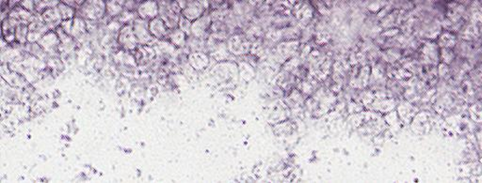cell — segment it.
<instances>
[{
    "mask_svg": "<svg viewBox=\"0 0 482 183\" xmlns=\"http://www.w3.org/2000/svg\"><path fill=\"white\" fill-rule=\"evenodd\" d=\"M34 2H35V9L38 13L41 11L44 12L45 10L50 8L57 7L60 3L59 1H34Z\"/></svg>",
    "mask_w": 482,
    "mask_h": 183,
    "instance_id": "obj_20",
    "label": "cell"
},
{
    "mask_svg": "<svg viewBox=\"0 0 482 183\" xmlns=\"http://www.w3.org/2000/svg\"><path fill=\"white\" fill-rule=\"evenodd\" d=\"M227 48L231 54L235 56H242L249 53L251 44L248 37L243 34H235L231 37L227 42Z\"/></svg>",
    "mask_w": 482,
    "mask_h": 183,
    "instance_id": "obj_2",
    "label": "cell"
},
{
    "mask_svg": "<svg viewBox=\"0 0 482 183\" xmlns=\"http://www.w3.org/2000/svg\"><path fill=\"white\" fill-rule=\"evenodd\" d=\"M188 63L196 70H204L209 65V57L202 52H193L187 56Z\"/></svg>",
    "mask_w": 482,
    "mask_h": 183,
    "instance_id": "obj_12",
    "label": "cell"
},
{
    "mask_svg": "<svg viewBox=\"0 0 482 183\" xmlns=\"http://www.w3.org/2000/svg\"><path fill=\"white\" fill-rule=\"evenodd\" d=\"M148 27H149V31L151 35L159 40H163L168 34V29H167L165 22L159 16L150 20L148 23Z\"/></svg>",
    "mask_w": 482,
    "mask_h": 183,
    "instance_id": "obj_10",
    "label": "cell"
},
{
    "mask_svg": "<svg viewBox=\"0 0 482 183\" xmlns=\"http://www.w3.org/2000/svg\"><path fill=\"white\" fill-rule=\"evenodd\" d=\"M210 76L216 82L217 84L222 85H235L238 83V67L234 62H222L215 66L211 72Z\"/></svg>",
    "mask_w": 482,
    "mask_h": 183,
    "instance_id": "obj_1",
    "label": "cell"
},
{
    "mask_svg": "<svg viewBox=\"0 0 482 183\" xmlns=\"http://www.w3.org/2000/svg\"><path fill=\"white\" fill-rule=\"evenodd\" d=\"M296 49H297V42H284L280 44V46H278V52H280L281 56H284L285 58L286 57L288 58V56H291V54H293Z\"/></svg>",
    "mask_w": 482,
    "mask_h": 183,
    "instance_id": "obj_18",
    "label": "cell"
},
{
    "mask_svg": "<svg viewBox=\"0 0 482 183\" xmlns=\"http://www.w3.org/2000/svg\"><path fill=\"white\" fill-rule=\"evenodd\" d=\"M58 8L62 21L72 20V19L75 18V15H76V10H75V8L70 7V6L66 5L62 1L58 4Z\"/></svg>",
    "mask_w": 482,
    "mask_h": 183,
    "instance_id": "obj_16",
    "label": "cell"
},
{
    "mask_svg": "<svg viewBox=\"0 0 482 183\" xmlns=\"http://www.w3.org/2000/svg\"><path fill=\"white\" fill-rule=\"evenodd\" d=\"M159 4L157 1H145L137 7V14L142 19H154L158 17Z\"/></svg>",
    "mask_w": 482,
    "mask_h": 183,
    "instance_id": "obj_6",
    "label": "cell"
},
{
    "mask_svg": "<svg viewBox=\"0 0 482 183\" xmlns=\"http://www.w3.org/2000/svg\"><path fill=\"white\" fill-rule=\"evenodd\" d=\"M125 4L124 1H107L106 9L107 13L110 16H117L122 14V6Z\"/></svg>",
    "mask_w": 482,
    "mask_h": 183,
    "instance_id": "obj_15",
    "label": "cell"
},
{
    "mask_svg": "<svg viewBox=\"0 0 482 183\" xmlns=\"http://www.w3.org/2000/svg\"><path fill=\"white\" fill-rule=\"evenodd\" d=\"M38 43L43 47V50L46 53L52 54L55 50L57 49V47H59L61 42H60V40H59L57 33L53 32V31H49L43 36V38L38 42Z\"/></svg>",
    "mask_w": 482,
    "mask_h": 183,
    "instance_id": "obj_8",
    "label": "cell"
},
{
    "mask_svg": "<svg viewBox=\"0 0 482 183\" xmlns=\"http://www.w3.org/2000/svg\"><path fill=\"white\" fill-rule=\"evenodd\" d=\"M212 19L209 15H203L191 25V33L196 38H203L209 28H211Z\"/></svg>",
    "mask_w": 482,
    "mask_h": 183,
    "instance_id": "obj_7",
    "label": "cell"
},
{
    "mask_svg": "<svg viewBox=\"0 0 482 183\" xmlns=\"http://www.w3.org/2000/svg\"><path fill=\"white\" fill-rule=\"evenodd\" d=\"M119 43L122 45L123 48L127 50L135 49L137 47V39L133 27L130 25H124L119 33L118 37Z\"/></svg>",
    "mask_w": 482,
    "mask_h": 183,
    "instance_id": "obj_5",
    "label": "cell"
},
{
    "mask_svg": "<svg viewBox=\"0 0 482 183\" xmlns=\"http://www.w3.org/2000/svg\"><path fill=\"white\" fill-rule=\"evenodd\" d=\"M86 32V24L81 17H75L71 23V28L69 35L79 38Z\"/></svg>",
    "mask_w": 482,
    "mask_h": 183,
    "instance_id": "obj_13",
    "label": "cell"
},
{
    "mask_svg": "<svg viewBox=\"0 0 482 183\" xmlns=\"http://www.w3.org/2000/svg\"><path fill=\"white\" fill-rule=\"evenodd\" d=\"M107 12L106 2L104 1H85L82 5L80 13L91 20H96L102 17Z\"/></svg>",
    "mask_w": 482,
    "mask_h": 183,
    "instance_id": "obj_3",
    "label": "cell"
},
{
    "mask_svg": "<svg viewBox=\"0 0 482 183\" xmlns=\"http://www.w3.org/2000/svg\"><path fill=\"white\" fill-rule=\"evenodd\" d=\"M238 70L240 72V76L242 77V79H244L245 81H250L254 76L253 68L247 62H241L239 64Z\"/></svg>",
    "mask_w": 482,
    "mask_h": 183,
    "instance_id": "obj_17",
    "label": "cell"
},
{
    "mask_svg": "<svg viewBox=\"0 0 482 183\" xmlns=\"http://www.w3.org/2000/svg\"><path fill=\"white\" fill-rule=\"evenodd\" d=\"M41 19L49 28V29L58 27V25L61 24V21H62L58 6L45 10L42 14Z\"/></svg>",
    "mask_w": 482,
    "mask_h": 183,
    "instance_id": "obj_11",
    "label": "cell"
},
{
    "mask_svg": "<svg viewBox=\"0 0 482 183\" xmlns=\"http://www.w3.org/2000/svg\"><path fill=\"white\" fill-rule=\"evenodd\" d=\"M208 1H187V7L182 11V14L187 20L194 22L203 16L205 4Z\"/></svg>",
    "mask_w": 482,
    "mask_h": 183,
    "instance_id": "obj_4",
    "label": "cell"
},
{
    "mask_svg": "<svg viewBox=\"0 0 482 183\" xmlns=\"http://www.w3.org/2000/svg\"><path fill=\"white\" fill-rule=\"evenodd\" d=\"M20 6L27 10L29 13H32L35 9V2L34 1H21Z\"/></svg>",
    "mask_w": 482,
    "mask_h": 183,
    "instance_id": "obj_23",
    "label": "cell"
},
{
    "mask_svg": "<svg viewBox=\"0 0 482 183\" xmlns=\"http://www.w3.org/2000/svg\"><path fill=\"white\" fill-rule=\"evenodd\" d=\"M187 34L181 29H175L170 34V40L172 44L176 47H183L186 44Z\"/></svg>",
    "mask_w": 482,
    "mask_h": 183,
    "instance_id": "obj_14",
    "label": "cell"
},
{
    "mask_svg": "<svg viewBox=\"0 0 482 183\" xmlns=\"http://www.w3.org/2000/svg\"><path fill=\"white\" fill-rule=\"evenodd\" d=\"M29 27L26 25H19L15 28V37L18 42L24 44L28 40Z\"/></svg>",
    "mask_w": 482,
    "mask_h": 183,
    "instance_id": "obj_19",
    "label": "cell"
},
{
    "mask_svg": "<svg viewBox=\"0 0 482 183\" xmlns=\"http://www.w3.org/2000/svg\"><path fill=\"white\" fill-rule=\"evenodd\" d=\"M30 53H31L33 56L38 57L39 59H41V60L45 59V57H46V52L43 50V47H42L38 42L31 43Z\"/></svg>",
    "mask_w": 482,
    "mask_h": 183,
    "instance_id": "obj_21",
    "label": "cell"
},
{
    "mask_svg": "<svg viewBox=\"0 0 482 183\" xmlns=\"http://www.w3.org/2000/svg\"><path fill=\"white\" fill-rule=\"evenodd\" d=\"M134 33L137 37V42L141 43H149L153 41V36L149 31V27L144 23V19H139L135 22V26L133 27Z\"/></svg>",
    "mask_w": 482,
    "mask_h": 183,
    "instance_id": "obj_9",
    "label": "cell"
},
{
    "mask_svg": "<svg viewBox=\"0 0 482 183\" xmlns=\"http://www.w3.org/2000/svg\"><path fill=\"white\" fill-rule=\"evenodd\" d=\"M178 24H179V29H181L183 32H185L186 34H189L191 32L192 23L189 20H187V18L184 17L183 15L179 18Z\"/></svg>",
    "mask_w": 482,
    "mask_h": 183,
    "instance_id": "obj_22",
    "label": "cell"
}]
</instances>
